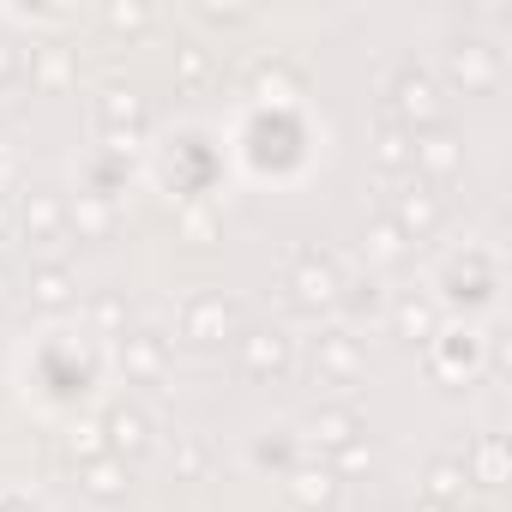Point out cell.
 Returning <instances> with one entry per match:
<instances>
[{
	"mask_svg": "<svg viewBox=\"0 0 512 512\" xmlns=\"http://www.w3.org/2000/svg\"><path fill=\"white\" fill-rule=\"evenodd\" d=\"M440 85L428 79V73H404L398 85H392V115L398 121H410V127H428V121H440Z\"/></svg>",
	"mask_w": 512,
	"mask_h": 512,
	"instance_id": "1",
	"label": "cell"
},
{
	"mask_svg": "<svg viewBox=\"0 0 512 512\" xmlns=\"http://www.w3.org/2000/svg\"><path fill=\"white\" fill-rule=\"evenodd\" d=\"M229 326H235V314L223 296H199L181 314V338H193V344H217V338H229Z\"/></svg>",
	"mask_w": 512,
	"mask_h": 512,
	"instance_id": "2",
	"label": "cell"
},
{
	"mask_svg": "<svg viewBox=\"0 0 512 512\" xmlns=\"http://www.w3.org/2000/svg\"><path fill=\"white\" fill-rule=\"evenodd\" d=\"M446 67H452V79H458L464 91H488V85L500 79V61H494L488 43H458V49L446 55Z\"/></svg>",
	"mask_w": 512,
	"mask_h": 512,
	"instance_id": "3",
	"label": "cell"
},
{
	"mask_svg": "<svg viewBox=\"0 0 512 512\" xmlns=\"http://www.w3.org/2000/svg\"><path fill=\"white\" fill-rule=\"evenodd\" d=\"M241 368L247 374H284L290 368V338H278V332H247L241 338Z\"/></svg>",
	"mask_w": 512,
	"mask_h": 512,
	"instance_id": "4",
	"label": "cell"
},
{
	"mask_svg": "<svg viewBox=\"0 0 512 512\" xmlns=\"http://www.w3.org/2000/svg\"><path fill=\"white\" fill-rule=\"evenodd\" d=\"M338 290H344V278H338L332 260H302V272H296V302L302 308H332Z\"/></svg>",
	"mask_w": 512,
	"mask_h": 512,
	"instance_id": "5",
	"label": "cell"
},
{
	"mask_svg": "<svg viewBox=\"0 0 512 512\" xmlns=\"http://www.w3.org/2000/svg\"><path fill=\"white\" fill-rule=\"evenodd\" d=\"M290 500H296L302 512H326V506L338 500V476H332L326 464H302V470L290 476Z\"/></svg>",
	"mask_w": 512,
	"mask_h": 512,
	"instance_id": "6",
	"label": "cell"
},
{
	"mask_svg": "<svg viewBox=\"0 0 512 512\" xmlns=\"http://www.w3.org/2000/svg\"><path fill=\"white\" fill-rule=\"evenodd\" d=\"M103 440H109L121 458L145 452V446H151V422H145V410H109V422H103Z\"/></svg>",
	"mask_w": 512,
	"mask_h": 512,
	"instance_id": "7",
	"label": "cell"
},
{
	"mask_svg": "<svg viewBox=\"0 0 512 512\" xmlns=\"http://www.w3.org/2000/svg\"><path fill=\"white\" fill-rule=\"evenodd\" d=\"M410 163H416L422 175H434V181H452V175H458V163H464V151H458V139L434 133V139H422V145L410 151Z\"/></svg>",
	"mask_w": 512,
	"mask_h": 512,
	"instance_id": "8",
	"label": "cell"
},
{
	"mask_svg": "<svg viewBox=\"0 0 512 512\" xmlns=\"http://www.w3.org/2000/svg\"><path fill=\"white\" fill-rule=\"evenodd\" d=\"M398 235H428L434 223H440V199L428 193V187H410V193H398Z\"/></svg>",
	"mask_w": 512,
	"mask_h": 512,
	"instance_id": "9",
	"label": "cell"
},
{
	"mask_svg": "<svg viewBox=\"0 0 512 512\" xmlns=\"http://www.w3.org/2000/svg\"><path fill=\"white\" fill-rule=\"evenodd\" d=\"M308 446H320V452L356 446V416H350V410H320V416L308 422Z\"/></svg>",
	"mask_w": 512,
	"mask_h": 512,
	"instance_id": "10",
	"label": "cell"
},
{
	"mask_svg": "<svg viewBox=\"0 0 512 512\" xmlns=\"http://www.w3.org/2000/svg\"><path fill=\"white\" fill-rule=\"evenodd\" d=\"M97 115H103V127H109V133H133V127L145 121V103H139L133 91H121V85H109V91L97 97Z\"/></svg>",
	"mask_w": 512,
	"mask_h": 512,
	"instance_id": "11",
	"label": "cell"
},
{
	"mask_svg": "<svg viewBox=\"0 0 512 512\" xmlns=\"http://www.w3.org/2000/svg\"><path fill=\"white\" fill-rule=\"evenodd\" d=\"M85 494L91 500H121L127 494V464L121 458H91L85 464Z\"/></svg>",
	"mask_w": 512,
	"mask_h": 512,
	"instance_id": "12",
	"label": "cell"
},
{
	"mask_svg": "<svg viewBox=\"0 0 512 512\" xmlns=\"http://www.w3.org/2000/svg\"><path fill=\"white\" fill-rule=\"evenodd\" d=\"M464 488H470L464 464H452V458L428 464V506H452V500H464Z\"/></svg>",
	"mask_w": 512,
	"mask_h": 512,
	"instance_id": "13",
	"label": "cell"
},
{
	"mask_svg": "<svg viewBox=\"0 0 512 512\" xmlns=\"http://www.w3.org/2000/svg\"><path fill=\"white\" fill-rule=\"evenodd\" d=\"M392 320H398V332H404V338H422V344H434V326H440L434 302H422V296H404V302L392 308Z\"/></svg>",
	"mask_w": 512,
	"mask_h": 512,
	"instance_id": "14",
	"label": "cell"
},
{
	"mask_svg": "<svg viewBox=\"0 0 512 512\" xmlns=\"http://www.w3.org/2000/svg\"><path fill=\"white\" fill-rule=\"evenodd\" d=\"M410 151H416V139H410L398 121H386V127L374 133V157H380V169H392V175L410 169Z\"/></svg>",
	"mask_w": 512,
	"mask_h": 512,
	"instance_id": "15",
	"label": "cell"
},
{
	"mask_svg": "<svg viewBox=\"0 0 512 512\" xmlns=\"http://www.w3.org/2000/svg\"><path fill=\"white\" fill-rule=\"evenodd\" d=\"M121 362H127V374H133V380H157V374H163V344H157L151 332H139V338H127Z\"/></svg>",
	"mask_w": 512,
	"mask_h": 512,
	"instance_id": "16",
	"label": "cell"
},
{
	"mask_svg": "<svg viewBox=\"0 0 512 512\" xmlns=\"http://www.w3.org/2000/svg\"><path fill=\"white\" fill-rule=\"evenodd\" d=\"M362 253H368V266H398V260H404V235H398V223H374V229L362 235Z\"/></svg>",
	"mask_w": 512,
	"mask_h": 512,
	"instance_id": "17",
	"label": "cell"
},
{
	"mask_svg": "<svg viewBox=\"0 0 512 512\" xmlns=\"http://www.w3.org/2000/svg\"><path fill=\"white\" fill-rule=\"evenodd\" d=\"M31 296H37V308H67V302H73V278H67L61 266H43V272L31 278Z\"/></svg>",
	"mask_w": 512,
	"mask_h": 512,
	"instance_id": "18",
	"label": "cell"
},
{
	"mask_svg": "<svg viewBox=\"0 0 512 512\" xmlns=\"http://www.w3.org/2000/svg\"><path fill=\"white\" fill-rule=\"evenodd\" d=\"M25 229H31L37 241H49V235L61 229V199H49V193H31V205H25Z\"/></svg>",
	"mask_w": 512,
	"mask_h": 512,
	"instance_id": "19",
	"label": "cell"
},
{
	"mask_svg": "<svg viewBox=\"0 0 512 512\" xmlns=\"http://www.w3.org/2000/svg\"><path fill=\"white\" fill-rule=\"evenodd\" d=\"M67 452H73L79 464L103 458V452H109V440H103V422H73V428H67Z\"/></svg>",
	"mask_w": 512,
	"mask_h": 512,
	"instance_id": "20",
	"label": "cell"
},
{
	"mask_svg": "<svg viewBox=\"0 0 512 512\" xmlns=\"http://www.w3.org/2000/svg\"><path fill=\"white\" fill-rule=\"evenodd\" d=\"M320 362H326V368H332V374H338V380H350V374H356V362H362V356H356V344H350V338H344V332H332V338H320Z\"/></svg>",
	"mask_w": 512,
	"mask_h": 512,
	"instance_id": "21",
	"label": "cell"
},
{
	"mask_svg": "<svg viewBox=\"0 0 512 512\" xmlns=\"http://www.w3.org/2000/svg\"><path fill=\"white\" fill-rule=\"evenodd\" d=\"M470 464H476V482H500V470H506V452H500V440H494V434H488V440H476ZM470 464H464V470H470Z\"/></svg>",
	"mask_w": 512,
	"mask_h": 512,
	"instance_id": "22",
	"label": "cell"
},
{
	"mask_svg": "<svg viewBox=\"0 0 512 512\" xmlns=\"http://www.w3.org/2000/svg\"><path fill=\"white\" fill-rule=\"evenodd\" d=\"M73 223H79V235H103V229L115 223V211H109L103 199H79V205H73Z\"/></svg>",
	"mask_w": 512,
	"mask_h": 512,
	"instance_id": "23",
	"label": "cell"
},
{
	"mask_svg": "<svg viewBox=\"0 0 512 512\" xmlns=\"http://www.w3.org/2000/svg\"><path fill=\"white\" fill-rule=\"evenodd\" d=\"M67 73H73L67 49H43L37 55V85H67Z\"/></svg>",
	"mask_w": 512,
	"mask_h": 512,
	"instance_id": "24",
	"label": "cell"
},
{
	"mask_svg": "<svg viewBox=\"0 0 512 512\" xmlns=\"http://www.w3.org/2000/svg\"><path fill=\"white\" fill-rule=\"evenodd\" d=\"M199 470H205V446L187 440V446H181V476H199Z\"/></svg>",
	"mask_w": 512,
	"mask_h": 512,
	"instance_id": "25",
	"label": "cell"
},
{
	"mask_svg": "<svg viewBox=\"0 0 512 512\" xmlns=\"http://www.w3.org/2000/svg\"><path fill=\"white\" fill-rule=\"evenodd\" d=\"M181 79H205V49H181Z\"/></svg>",
	"mask_w": 512,
	"mask_h": 512,
	"instance_id": "26",
	"label": "cell"
},
{
	"mask_svg": "<svg viewBox=\"0 0 512 512\" xmlns=\"http://www.w3.org/2000/svg\"><path fill=\"white\" fill-rule=\"evenodd\" d=\"M181 223H187V235H193V241H205V235H211V217H205V211H187Z\"/></svg>",
	"mask_w": 512,
	"mask_h": 512,
	"instance_id": "27",
	"label": "cell"
},
{
	"mask_svg": "<svg viewBox=\"0 0 512 512\" xmlns=\"http://www.w3.org/2000/svg\"><path fill=\"white\" fill-rule=\"evenodd\" d=\"M205 19H211V25H241L247 13H235V7H205Z\"/></svg>",
	"mask_w": 512,
	"mask_h": 512,
	"instance_id": "28",
	"label": "cell"
},
{
	"mask_svg": "<svg viewBox=\"0 0 512 512\" xmlns=\"http://www.w3.org/2000/svg\"><path fill=\"white\" fill-rule=\"evenodd\" d=\"M109 19H115V25H145V13H139V7H115Z\"/></svg>",
	"mask_w": 512,
	"mask_h": 512,
	"instance_id": "29",
	"label": "cell"
},
{
	"mask_svg": "<svg viewBox=\"0 0 512 512\" xmlns=\"http://www.w3.org/2000/svg\"><path fill=\"white\" fill-rule=\"evenodd\" d=\"M13 67H19V61H13V49L0 43V79H13Z\"/></svg>",
	"mask_w": 512,
	"mask_h": 512,
	"instance_id": "30",
	"label": "cell"
},
{
	"mask_svg": "<svg viewBox=\"0 0 512 512\" xmlns=\"http://www.w3.org/2000/svg\"><path fill=\"white\" fill-rule=\"evenodd\" d=\"M0 302H7V272H0Z\"/></svg>",
	"mask_w": 512,
	"mask_h": 512,
	"instance_id": "31",
	"label": "cell"
}]
</instances>
